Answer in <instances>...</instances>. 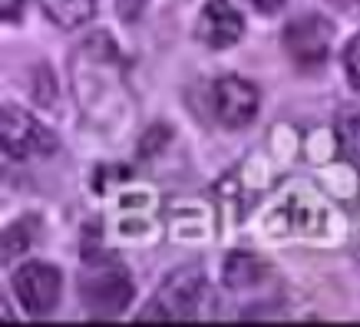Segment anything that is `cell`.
I'll use <instances>...</instances> for the list:
<instances>
[{
  "instance_id": "cell-8",
  "label": "cell",
  "mask_w": 360,
  "mask_h": 327,
  "mask_svg": "<svg viewBox=\"0 0 360 327\" xmlns=\"http://www.w3.org/2000/svg\"><path fill=\"white\" fill-rule=\"evenodd\" d=\"M40 7H44V13L56 27L73 30V27H83V23L93 17L96 0H40Z\"/></svg>"
},
{
  "instance_id": "cell-5",
  "label": "cell",
  "mask_w": 360,
  "mask_h": 327,
  "mask_svg": "<svg viewBox=\"0 0 360 327\" xmlns=\"http://www.w3.org/2000/svg\"><path fill=\"white\" fill-rule=\"evenodd\" d=\"M198 297H202V271L198 268H182V271L169 274V281L159 291V301L149 311H142L139 321H153V317H159V321L192 317Z\"/></svg>"
},
{
  "instance_id": "cell-9",
  "label": "cell",
  "mask_w": 360,
  "mask_h": 327,
  "mask_svg": "<svg viewBox=\"0 0 360 327\" xmlns=\"http://www.w3.org/2000/svg\"><path fill=\"white\" fill-rule=\"evenodd\" d=\"M262 274H264V264L255 255H245V251L231 255L229 262H225V284L235 288V291H245L251 284H258Z\"/></svg>"
},
{
  "instance_id": "cell-13",
  "label": "cell",
  "mask_w": 360,
  "mask_h": 327,
  "mask_svg": "<svg viewBox=\"0 0 360 327\" xmlns=\"http://www.w3.org/2000/svg\"><path fill=\"white\" fill-rule=\"evenodd\" d=\"M251 7H255V11L258 13H268V17H271V13H278L284 7V0H248Z\"/></svg>"
},
{
  "instance_id": "cell-12",
  "label": "cell",
  "mask_w": 360,
  "mask_h": 327,
  "mask_svg": "<svg viewBox=\"0 0 360 327\" xmlns=\"http://www.w3.org/2000/svg\"><path fill=\"white\" fill-rule=\"evenodd\" d=\"M146 4H149V0H116V11H120L122 20H136Z\"/></svg>"
},
{
  "instance_id": "cell-7",
  "label": "cell",
  "mask_w": 360,
  "mask_h": 327,
  "mask_svg": "<svg viewBox=\"0 0 360 327\" xmlns=\"http://www.w3.org/2000/svg\"><path fill=\"white\" fill-rule=\"evenodd\" d=\"M241 33H245V20H241V13L231 7L229 0H208L195 23V37L212 50L235 46L241 40Z\"/></svg>"
},
{
  "instance_id": "cell-2",
  "label": "cell",
  "mask_w": 360,
  "mask_h": 327,
  "mask_svg": "<svg viewBox=\"0 0 360 327\" xmlns=\"http://www.w3.org/2000/svg\"><path fill=\"white\" fill-rule=\"evenodd\" d=\"M0 136H4V153L11 159H33V155H50L56 149V136L44 122L30 116L20 106H4L0 120Z\"/></svg>"
},
{
  "instance_id": "cell-4",
  "label": "cell",
  "mask_w": 360,
  "mask_h": 327,
  "mask_svg": "<svg viewBox=\"0 0 360 327\" xmlns=\"http://www.w3.org/2000/svg\"><path fill=\"white\" fill-rule=\"evenodd\" d=\"M60 291H63V281H60V271L53 264L27 262L13 274V295L23 304V311L33 317L50 314L60 301Z\"/></svg>"
},
{
  "instance_id": "cell-3",
  "label": "cell",
  "mask_w": 360,
  "mask_h": 327,
  "mask_svg": "<svg viewBox=\"0 0 360 327\" xmlns=\"http://www.w3.org/2000/svg\"><path fill=\"white\" fill-rule=\"evenodd\" d=\"M330 40H334V23L317 17V13H307V17L291 20L284 27V37H281L288 56L301 70H311V66L324 63L330 50Z\"/></svg>"
},
{
  "instance_id": "cell-10",
  "label": "cell",
  "mask_w": 360,
  "mask_h": 327,
  "mask_svg": "<svg viewBox=\"0 0 360 327\" xmlns=\"http://www.w3.org/2000/svg\"><path fill=\"white\" fill-rule=\"evenodd\" d=\"M338 149L354 169H360V109H347L338 120Z\"/></svg>"
},
{
  "instance_id": "cell-14",
  "label": "cell",
  "mask_w": 360,
  "mask_h": 327,
  "mask_svg": "<svg viewBox=\"0 0 360 327\" xmlns=\"http://www.w3.org/2000/svg\"><path fill=\"white\" fill-rule=\"evenodd\" d=\"M20 11H23V0H4V20H7V23L17 20V17H20Z\"/></svg>"
},
{
  "instance_id": "cell-15",
  "label": "cell",
  "mask_w": 360,
  "mask_h": 327,
  "mask_svg": "<svg viewBox=\"0 0 360 327\" xmlns=\"http://www.w3.org/2000/svg\"><path fill=\"white\" fill-rule=\"evenodd\" d=\"M330 4H340V7H354V0H330Z\"/></svg>"
},
{
  "instance_id": "cell-6",
  "label": "cell",
  "mask_w": 360,
  "mask_h": 327,
  "mask_svg": "<svg viewBox=\"0 0 360 327\" xmlns=\"http://www.w3.org/2000/svg\"><path fill=\"white\" fill-rule=\"evenodd\" d=\"M258 106H262L258 86L245 77H221L215 83V116L221 120V126H231V129L248 126L258 116Z\"/></svg>"
},
{
  "instance_id": "cell-11",
  "label": "cell",
  "mask_w": 360,
  "mask_h": 327,
  "mask_svg": "<svg viewBox=\"0 0 360 327\" xmlns=\"http://www.w3.org/2000/svg\"><path fill=\"white\" fill-rule=\"evenodd\" d=\"M344 66H347L350 86L360 93V33L347 44V50H344Z\"/></svg>"
},
{
  "instance_id": "cell-1",
  "label": "cell",
  "mask_w": 360,
  "mask_h": 327,
  "mask_svg": "<svg viewBox=\"0 0 360 327\" xmlns=\"http://www.w3.org/2000/svg\"><path fill=\"white\" fill-rule=\"evenodd\" d=\"M79 297L99 317L122 314L132 301V281L126 264L112 251H89L79 268Z\"/></svg>"
}]
</instances>
